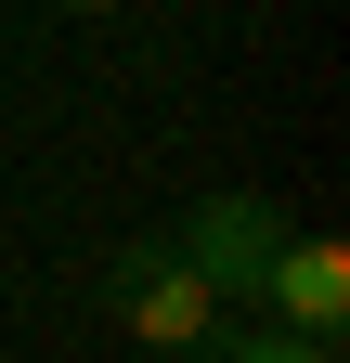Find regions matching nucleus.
<instances>
[{
    "label": "nucleus",
    "instance_id": "20e7f679",
    "mask_svg": "<svg viewBox=\"0 0 350 363\" xmlns=\"http://www.w3.org/2000/svg\"><path fill=\"white\" fill-rule=\"evenodd\" d=\"M221 363H337V337H273L259 325V337H221Z\"/></svg>",
    "mask_w": 350,
    "mask_h": 363
},
{
    "label": "nucleus",
    "instance_id": "f03ea898",
    "mask_svg": "<svg viewBox=\"0 0 350 363\" xmlns=\"http://www.w3.org/2000/svg\"><path fill=\"white\" fill-rule=\"evenodd\" d=\"M169 247L195 259V286L221 298V311H259V286H273V259H286V220L259 208V195H208Z\"/></svg>",
    "mask_w": 350,
    "mask_h": 363
},
{
    "label": "nucleus",
    "instance_id": "7ed1b4c3",
    "mask_svg": "<svg viewBox=\"0 0 350 363\" xmlns=\"http://www.w3.org/2000/svg\"><path fill=\"white\" fill-rule=\"evenodd\" d=\"M259 311H286V337H337V311H350V247H337V234H286Z\"/></svg>",
    "mask_w": 350,
    "mask_h": 363
},
{
    "label": "nucleus",
    "instance_id": "39448f33",
    "mask_svg": "<svg viewBox=\"0 0 350 363\" xmlns=\"http://www.w3.org/2000/svg\"><path fill=\"white\" fill-rule=\"evenodd\" d=\"M65 13H130V0H65Z\"/></svg>",
    "mask_w": 350,
    "mask_h": 363
},
{
    "label": "nucleus",
    "instance_id": "f257e3e1",
    "mask_svg": "<svg viewBox=\"0 0 350 363\" xmlns=\"http://www.w3.org/2000/svg\"><path fill=\"white\" fill-rule=\"evenodd\" d=\"M104 298H117V325L143 350H208V337H221V298L195 286L182 247H117L104 259Z\"/></svg>",
    "mask_w": 350,
    "mask_h": 363
}]
</instances>
